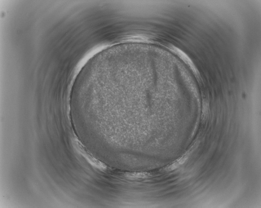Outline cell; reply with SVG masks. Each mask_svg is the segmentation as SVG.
I'll return each mask as SVG.
<instances>
[{
  "label": "cell",
  "instance_id": "cell-1",
  "mask_svg": "<svg viewBox=\"0 0 261 208\" xmlns=\"http://www.w3.org/2000/svg\"><path fill=\"white\" fill-rule=\"evenodd\" d=\"M188 157L187 155H184L181 158L178 159L173 163L171 164L166 167V170L171 171L177 168L180 165H182L185 162Z\"/></svg>",
  "mask_w": 261,
  "mask_h": 208
},
{
  "label": "cell",
  "instance_id": "cell-2",
  "mask_svg": "<svg viewBox=\"0 0 261 208\" xmlns=\"http://www.w3.org/2000/svg\"><path fill=\"white\" fill-rule=\"evenodd\" d=\"M148 176V175L146 173H130L127 174L126 176L130 179H137V178H144Z\"/></svg>",
  "mask_w": 261,
  "mask_h": 208
}]
</instances>
